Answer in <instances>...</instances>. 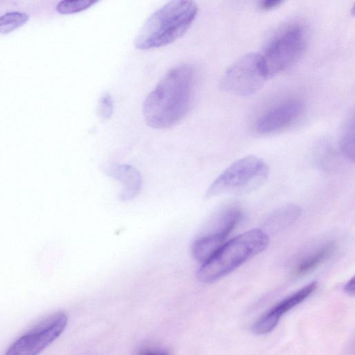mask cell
Segmentation results:
<instances>
[{
	"mask_svg": "<svg viewBox=\"0 0 355 355\" xmlns=\"http://www.w3.org/2000/svg\"><path fill=\"white\" fill-rule=\"evenodd\" d=\"M105 173L119 181L122 189L119 196L120 200L128 201L135 198L142 186L141 176L133 166L124 164H113L106 166Z\"/></svg>",
	"mask_w": 355,
	"mask_h": 355,
	"instance_id": "obj_10",
	"label": "cell"
},
{
	"mask_svg": "<svg viewBox=\"0 0 355 355\" xmlns=\"http://www.w3.org/2000/svg\"><path fill=\"white\" fill-rule=\"evenodd\" d=\"M227 237L223 233H208L201 236L191 245L192 256L196 261L205 263L222 247Z\"/></svg>",
	"mask_w": 355,
	"mask_h": 355,
	"instance_id": "obj_13",
	"label": "cell"
},
{
	"mask_svg": "<svg viewBox=\"0 0 355 355\" xmlns=\"http://www.w3.org/2000/svg\"><path fill=\"white\" fill-rule=\"evenodd\" d=\"M340 148L343 155L352 162L354 161V117L352 112L343 128Z\"/></svg>",
	"mask_w": 355,
	"mask_h": 355,
	"instance_id": "obj_14",
	"label": "cell"
},
{
	"mask_svg": "<svg viewBox=\"0 0 355 355\" xmlns=\"http://www.w3.org/2000/svg\"><path fill=\"white\" fill-rule=\"evenodd\" d=\"M305 43V31L299 25L290 26L273 37L259 53L267 77L291 66L302 53Z\"/></svg>",
	"mask_w": 355,
	"mask_h": 355,
	"instance_id": "obj_5",
	"label": "cell"
},
{
	"mask_svg": "<svg viewBox=\"0 0 355 355\" xmlns=\"http://www.w3.org/2000/svg\"><path fill=\"white\" fill-rule=\"evenodd\" d=\"M303 105L299 101L290 100L271 108L259 118L256 130L261 134L279 131L297 119L302 111Z\"/></svg>",
	"mask_w": 355,
	"mask_h": 355,
	"instance_id": "obj_9",
	"label": "cell"
},
{
	"mask_svg": "<svg viewBox=\"0 0 355 355\" xmlns=\"http://www.w3.org/2000/svg\"><path fill=\"white\" fill-rule=\"evenodd\" d=\"M336 248V243L330 241L313 250L297 263L294 270L295 275L302 276L312 272L330 259Z\"/></svg>",
	"mask_w": 355,
	"mask_h": 355,
	"instance_id": "obj_12",
	"label": "cell"
},
{
	"mask_svg": "<svg viewBox=\"0 0 355 355\" xmlns=\"http://www.w3.org/2000/svg\"><path fill=\"white\" fill-rule=\"evenodd\" d=\"M198 10V5L191 0L167 2L146 19L135 37V47L146 50L173 43L187 31Z\"/></svg>",
	"mask_w": 355,
	"mask_h": 355,
	"instance_id": "obj_2",
	"label": "cell"
},
{
	"mask_svg": "<svg viewBox=\"0 0 355 355\" xmlns=\"http://www.w3.org/2000/svg\"><path fill=\"white\" fill-rule=\"evenodd\" d=\"M267 78L259 53H249L225 70L220 84L226 92L248 96L258 91Z\"/></svg>",
	"mask_w": 355,
	"mask_h": 355,
	"instance_id": "obj_6",
	"label": "cell"
},
{
	"mask_svg": "<svg viewBox=\"0 0 355 355\" xmlns=\"http://www.w3.org/2000/svg\"><path fill=\"white\" fill-rule=\"evenodd\" d=\"M269 175V167L261 158L248 155L226 168L206 191L207 198L225 194H242L261 186Z\"/></svg>",
	"mask_w": 355,
	"mask_h": 355,
	"instance_id": "obj_4",
	"label": "cell"
},
{
	"mask_svg": "<svg viewBox=\"0 0 355 355\" xmlns=\"http://www.w3.org/2000/svg\"><path fill=\"white\" fill-rule=\"evenodd\" d=\"M114 104L112 96L108 92L102 94L98 102V114L103 120L109 119L112 115Z\"/></svg>",
	"mask_w": 355,
	"mask_h": 355,
	"instance_id": "obj_17",
	"label": "cell"
},
{
	"mask_svg": "<svg viewBox=\"0 0 355 355\" xmlns=\"http://www.w3.org/2000/svg\"><path fill=\"white\" fill-rule=\"evenodd\" d=\"M282 2L279 0H263L259 2V7L261 10H267L279 6Z\"/></svg>",
	"mask_w": 355,
	"mask_h": 355,
	"instance_id": "obj_18",
	"label": "cell"
},
{
	"mask_svg": "<svg viewBox=\"0 0 355 355\" xmlns=\"http://www.w3.org/2000/svg\"><path fill=\"white\" fill-rule=\"evenodd\" d=\"M137 355H170L166 350L148 348L141 350Z\"/></svg>",
	"mask_w": 355,
	"mask_h": 355,
	"instance_id": "obj_19",
	"label": "cell"
},
{
	"mask_svg": "<svg viewBox=\"0 0 355 355\" xmlns=\"http://www.w3.org/2000/svg\"><path fill=\"white\" fill-rule=\"evenodd\" d=\"M67 320L64 312L48 315L12 343L5 355H38L62 334Z\"/></svg>",
	"mask_w": 355,
	"mask_h": 355,
	"instance_id": "obj_7",
	"label": "cell"
},
{
	"mask_svg": "<svg viewBox=\"0 0 355 355\" xmlns=\"http://www.w3.org/2000/svg\"><path fill=\"white\" fill-rule=\"evenodd\" d=\"M96 2L93 0H63L57 4L56 10L61 14H73L86 10Z\"/></svg>",
	"mask_w": 355,
	"mask_h": 355,
	"instance_id": "obj_16",
	"label": "cell"
},
{
	"mask_svg": "<svg viewBox=\"0 0 355 355\" xmlns=\"http://www.w3.org/2000/svg\"><path fill=\"white\" fill-rule=\"evenodd\" d=\"M301 215L302 209L299 205H284L268 215L263 223L262 230L268 234H276L293 225Z\"/></svg>",
	"mask_w": 355,
	"mask_h": 355,
	"instance_id": "obj_11",
	"label": "cell"
},
{
	"mask_svg": "<svg viewBox=\"0 0 355 355\" xmlns=\"http://www.w3.org/2000/svg\"><path fill=\"white\" fill-rule=\"evenodd\" d=\"M344 291L349 295H354V277H352L345 285Z\"/></svg>",
	"mask_w": 355,
	"mask_h": 355,
	"instance_id": "obj_20",
	"label": "cell"
},
{
	"mask_svg": "<svg viewBox=\"0 0 355 355\" xmlns=\"http://www.w3.org/2000/svg\"><path fill=\"white\" fill-rule=\"evenodd\" d=\"M28 15L22 12H8L0 16V33H8L24 25L28 20Z\"/></svg>",
	"mask_w": 355,
	"mask_h": 355,
	"instance_id": "obj_15",
	"label": "cell"
},
{
	"mask_svg": "<svg viewBox=\"0 0 355 355\" xmlns=\"http://www.w3.org/2000/svg\"><path fill=\"white\" fill-rule=\"evenodd\" d=\"M268 243V234L262 229L248 230L226 241L209 259L202 263L197 277L203 283L216 282L263 252Z\"/></svg>",
	"mask_w": 355,
	"mask_h": 355,
	"instance_id": "obj_3",
	"label": "cell"
},
{
	"mask_svg": "<svg viewBox=\"0 0 355 355\" xmlns=\"http://www.w3.org/2000/svg\"><path fill=\"white\" fill-rule=\"evenodd\" d=\"M317 286L316 282H311L283 299L254 322L252 326V331L257 335H263L272 331L282 315L311 296Z\"/></svg>",
	"mask_w": 355,
	"mask_h": 355,
	"instance_id": "obj_8",
	"label": "cell"
},
{
	"mask_svg": "<svg viewBox=\"0 0 355 355\" xmlns=\"http://www.w3.org/2000/svg\"><path fill=\"white\" fill-rule=\"evenodd\" d=\"M195 81V70L189 64L168 70L144 101L146 123L153 128L166 129L180 121L189 110Z\"/></svg>",
	"mask_w": 355,
	"mask_h": 355,
	"instance_id": "obj_1",
	"label": "cell"
}]
</instances>
